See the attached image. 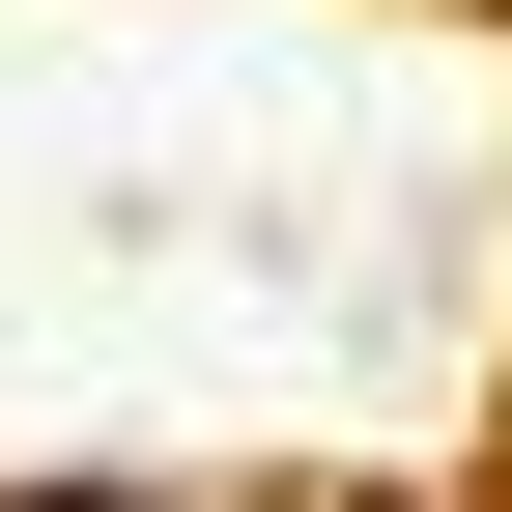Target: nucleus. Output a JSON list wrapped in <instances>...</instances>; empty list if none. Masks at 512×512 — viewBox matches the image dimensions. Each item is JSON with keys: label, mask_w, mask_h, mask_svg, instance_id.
<instances>
[{"label": "nucleus", "mask_w": 512, "mask_h": 512, "mask_svg": "<svg viewBox=\"0 0 512 512\" xmlns=\"http://www.w3.org/2000/svg\"><path fill=\"white\" fill-rule=\"evenodd\" d=\"M57 512H143V484H57Z\"/></svg>", "instance_id": "1"}]
</instances>
